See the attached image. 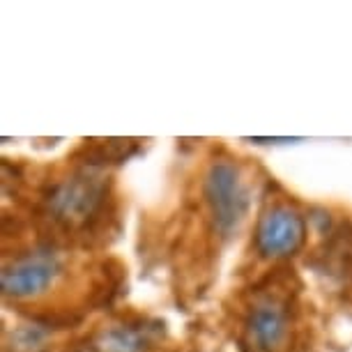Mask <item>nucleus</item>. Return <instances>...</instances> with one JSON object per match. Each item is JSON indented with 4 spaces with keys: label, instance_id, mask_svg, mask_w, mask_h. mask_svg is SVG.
I'll list each match as a JSON object with an SVG mask.
<instances>
[{
    "label": "nucleus",
    "instance_id": "nucleus-4",
    "mask_svg": "<svg viewBox=\"0 0 352 352\" xmlns=\"http://www.w3.org/2000/svg\"><path fill=\"white\" fill-rule=\"evenodd\" d=\"M60 274V258L51 249H37L5 265L0 283L10 297H32L46 290Z\"/></svg>",
    "mask_w": 352,
    "mask_h": 352
},
{
    "label": "nucleus",
    "instance_id": "nucleus-6",
    "mask_svg": "<svg viewBox=\"0 0 352 352\" xmlns=\"http://www.w3.org/2000/svg\"><path fill=\"white\" fill-rule=\"evenodd\" d=\"M148 343V329L120 324V327L106 331L102 341H99V348H102V352H145Z\"/></svg>",
    "mask_w": 352,
    "mask_h": 352
},
{
    "label": "nucleus",
    "instance_id": "nucleus-2",
    "mask_svg": "<svg viewBox=\"0 0 352 352\" xmlns=\"http://www.w3.org/2000/svg\"><path fill=\"white\" fill-rule=\"evenodd\" d=\"M106 198L102 177L90 173H76L58 182L46 196V210L65 228H85L99 214Z\"/></svg>",
    "mask_w": 352,
    "mask_h": 352
},
{
    "label": "nucleus",
    "instance_id": "nucleus-3",
    "mask_svg": "<svg viewBox=\"0 0 352 352\" xmlns=\"http://www.w3.org/2000/svg\"><path fill=\"white\" fill-rule=\"evenodd\" d=\"M307 237L304 217L290 205H276L256 226V249L263 258H285L300 251Z\"/></svg>",
    "mask_w": 352,
    "mask_h": 352
},
{
    "label": "nucleus",
    "instance_id": "nucleus-1",
    "mask_svg": "<svg viewBox=\"0 0 352 352\" xmlns=\"http://www.w3.org/2000/svg\"><path fill=\"white\" fill-rule=\"evenodd\" d=\"M205 198L212 210L219 235L228 237L242 223L249 208V191L242 180L240 166L230 159H217L205 177Z\"/></svg>",
    "mask_w": 352,
    "mask_h": 352
},
{
    "label": "nucleus",
    "instance_id": "nucleus-7",
    "mask_svg": "<svg viewBox=\"0 0 352 352\" xmlns=\"http://www.w3.org/2000/svg\"><path fill=\"white\" fill-rule=\"evenodd\" d=\"M251 143H295L300 138H247Z\"/></svg>",
    "mask_w": 352,
    "mask_h": 352
},
{
    "label": "nucleus",
    "instance_id": "nucleus-5",
    "mask_svg": "<svg viewBox=\"0 0 352 352\" xmlns=\"http://www.w3.org/2000/svg\"><path fill=\"white\" fill-rule=\"evenodd\" d=\"M247 331L251 343L261 352H278L290 334L288 302L276 295L258 297V302L249 311Z\"/></svg>",
    "mask_w": 352,
    "mask_h": 352
}]
</instances>
